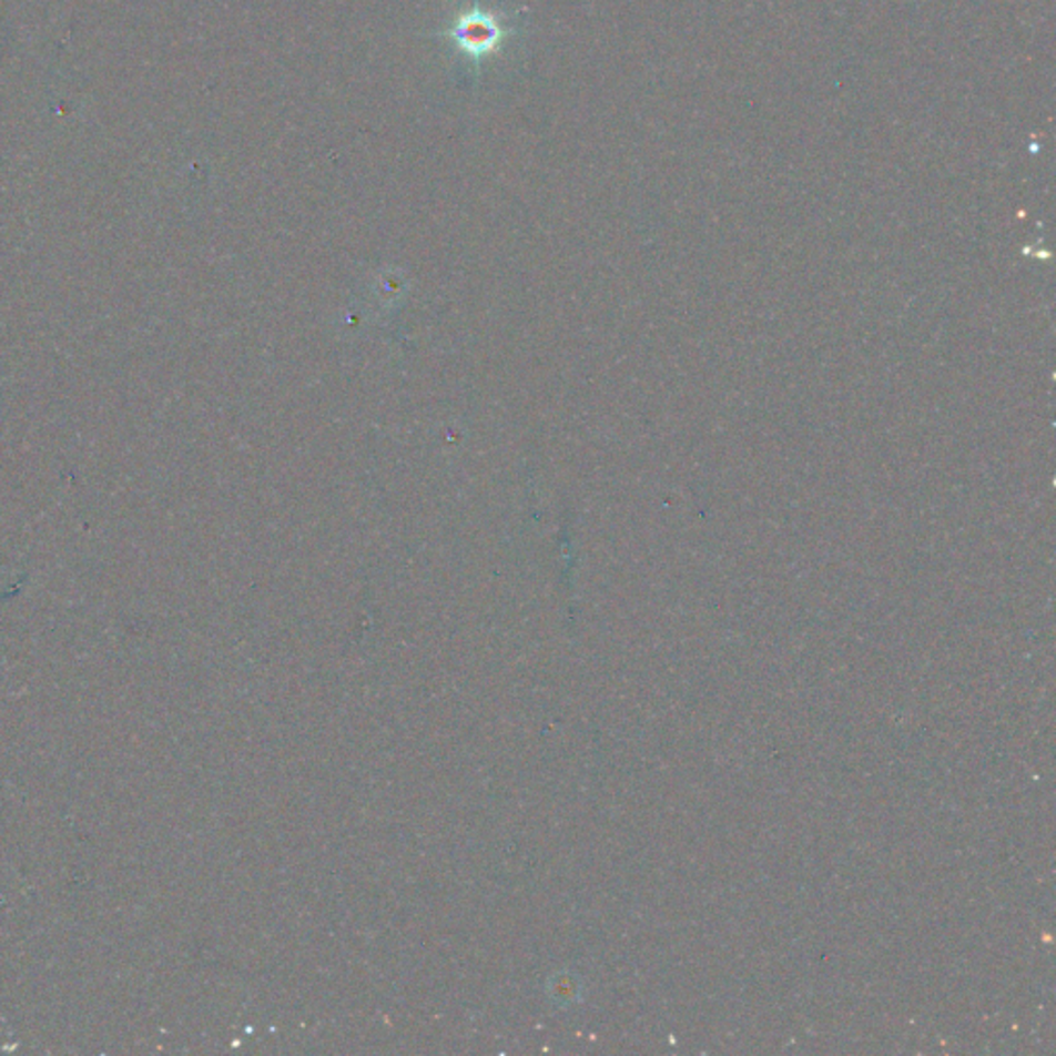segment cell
I'll use <instances>...</instances> for the list:
<instances>
[{
	"label": "cell",
	"mask_w": 1056,
	"mask_h": 1056,
	"mask_svg": "<svg viewBox=\"0 0 1056 1056\" xmlns=\"http://www.w3.org/2000/svg\"><path fill=\"white\" fill-rule=\"evenodd\" d=\"M514 30L506 26L501 17L485 9H467L456 16L455 21L441 31L453 44L473 62H481L498 52Z\"/></svg>",
	"instance_id": "6da1fadb"
}]
</instances>
